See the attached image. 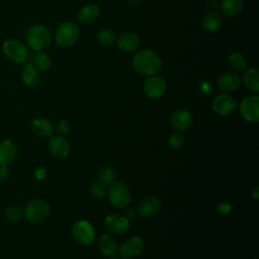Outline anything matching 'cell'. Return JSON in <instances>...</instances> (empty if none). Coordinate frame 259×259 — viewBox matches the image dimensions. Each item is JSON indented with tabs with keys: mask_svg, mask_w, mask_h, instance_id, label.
Returning <instances> with one entry per match:
<instances>
[{
	"mask_svg": "<svg viewBox=\"0 0 259 259\" xmlns=\"http://www.w3.org/2000/svg\"><path fill=\"white\" fill-rule=\"evenodd\" d=\"M132 65L137 73L144 76H153L161 70L162 60L154 51L143 50L134 56Z\"/></svg>",
	"mask_w": 259,
	"mask_h": 259,
	"instance_id": "cell-1",
	"label": "cell"
},
{
	"mask_svg": "<svg viewBox=\"0 0 259 259\" xmlns=\"http://www.w3.org/2000/svg\"><path fill=\"white\" fill-rule=\"evenodd\" d=\"M25 38L30 49L36 52H40L51 44L52 35L50 29L47 26L35 24L27 30Z\"/></svg>",
	"mask_w": 259,
	"mask_h": 259,
	"instance_id": "cell-2",
	"label": "cell"
},
{
	"mask_svg": "<svg viewBox=\"0 0 259 259\" xmlns=\"http://www.w3.org/2000/svg\"><path fill=\"white\" fill-rule=\"evenodd\" d=\"M80 35V28L73 21L61 23L55 32V41L59 47L69 48L76 44Z\"/></svg>",
	"mask_w": 259,
	"mask_h": 259,
	"instance_id": "cell-3",
	"label": "cell"
},
{
	"mask_svg": "<svg viewBox=\"0 0 259 259\" xmlns=\"http://www.w3.org/2000/svg\"><path fill=\"white\" fill-rule=\"evenodd\" d=\"M110 203L116 208L125 207L131 201V190L124 182H115L110 184L107 190Z\"/></svg>",
	"mask_w": 259,
	"mask_h": 259,
	"instance_id": "cell-4",
	"label": "cell"
},
{
	"mask_svg": "<svg viewBox=\"0 0 259 259\" xmlns=\"http://www.w3.org/2000/svg\"><path fill=\"white\" fill-rule=\"evenodd\" d=\"M50 213L49 204L40 199H34L28 202L24 208L25 219L32 224H37L47 219Z\"/></svg>",
	"mask_w": 259,
	"mask_h": 259,
	"instance_id": "cell-5",
	"label": "cell"
},
{
	"mask_svg": "<svg viewBox=\"0 0 259 259\" xmlns=\"http://www.w3.org/2000/svg\"><path fill=\"white\" fill-rule=\"evenodd\" d=\"M4 55L15 63H23L28 58L27 48L23 42L16 38L7 39L2 47Z\"/></svg>",
	"mask_w": 259,
	"mask_h": 259,
	"instance_id": "cell-6",
	"label": "cell"
},
{
	"mask_svg": "<svg viewBox=\"0 0 259 259\" xmlns=\"http://www.w3.org/2000/svg\"><path fill=\"white\" fill-rule=\"evenodd\" d=\"M72 236L78 243L82 245H90L94 242L95 232L88 221L81 220L73 225Z\"/></svg>",
	"mask_w": 259,
	"mask_h": 259,
	"instance_id": "cell-7",
	"label": "cell"
},
{
	"mask_svg": "<svg viewBox=\"0 0 259 259\" xmlns=\"http://www.w3.org/2000/svg\"><path fill=\"white\" fill-rule=\"evenodd\" d=\"M240 113L244 119L251 122L259 120V97L257 95L247 96L240 103Z\"/></svg>",
	"mask_w": 259,
	"mask_h": 259,
	"instance_id": "cell-8",
	"label": "cell"
},
{
	"mask_svg": "<svg viewBox=\"0 0 259 259\" xmlns=\"http://www.w3.org/2000/svg\"><path fill=\"white\" fill-rule=\"evenodd\" d=\"M143 89L148 97L157 99L162 97L165 94L167 85L165 80L162 77L153 75V76H149V78L145 80Z\"/></svg>",
	"mask_w": 259,
	"mask_h": 259,
	"instance_id": "cell-9",
	"label": "cell"
},
{
	"mask_svg": "<svg viewBox=\"0 0 259 259\" xmlns=\"http://www.w3.org/2000/svg\"><path fill=\"white\" fill-rule=\"evenodd\" d=\"M212 109L213 111L221 115V116H227L231 114L237 107L236 100L229 94L224 93L221 95H218L212 100Z\"/></svg>",
	"mask_w": 259,
	"mask_h": 259,
	"instance_id": "cell-10",
	"label": "cell"
},
{
	"mask_svg": "<svg viewBox=\"0 0 259 259\" xmlns=\"http://www.w3.org/2000/svg\"><path fill=\"white\" fill-rule=\"evenodd\" d=\"M144 250V241L140 237H132L118 247V253L122 258H134L139 256Z\"/></svg>",
	"mask_w": 259,
	"mask_h": 259,
	"instance_id": "cell-11",
	"label": "cell"
},
{
	"mask_svg": "<svg viewBox=\"0 0 259 259\" xmlns=\"http://www.w3.org/2000/svg\"><path fill=\"white\" fill-rule=\"evenodd\" d=\"M104 223L107 230L115 235L125 234L130 228V221L119 213L108 214Z\"/></svg>",
	"mask_w": 259,
	"mask_h": 259,
	"instance_id": "cell-12",
	"label": "cell"
},
{
	"mask_svg": "<svg viewBox=\"0 0 259 259\" xmlns=\"http://www.w3.org/2000/svg\"><path fill=\"white\" fill-rule=\"evenodd\" d=\"M218 87L223 92H233L236 91L241 84V78L237 73L225 72L220 75L217 81Z\"/></svg>",
	"mask_w": 259,
	"mask_h": 259,
	"instance_id": "cell-13",
	"label": "cell"
},
{
	"mask_svg": "<svg viewBox=\"0 0 259 259\" xmlns=\"http://www.w3.org/2000/svg\"><path fill=\"white\" fill-rule=\"evenodd\" d=\"M171 124L177 132L186 131L192 124V115L186 109H177L171 115Z\"/></svg>",
	"mask_w": 259,
	"mask_h": 259,
	"instance_id": "cell-14",
	"label": "cell"
},
{
	"mask_svg": "<svg viewBox=\"0 0 259 259\" xmlns=\"http://www.w3.org/2000/svg\"><path fill=\"white\" fill-rule=\"evenodd\" d=\"M49 152L56 158H66L70 151L68 142L61 136L52 138L48 143Z\"/></svg>",
	"mask_w": 259,
	"mask_h": 259,
	"instance_id": "cell-15",
	"label": "cell"
},
{
	"mask_svg": "<svg viewBox=\"0 0 259 259\" xmlns=\"http://www.w3.org/2000/svg\"><path fill=\"white\" fill-rule=\"evenodd\" d=\"M160 200L156 196L145 197L138 206V212L143 218H150L156 214L160 209Z\"/></svg>",
	"mask_w": 259,
	"mask_h": 259,
	"instance_id": "cell-16",
	"label": "cell"
},
{
	"mask_svg": "<svg viewBox=\"0 0 259 259\" xmlns=\"http://www.w3.org/2000/svg\"><path fill=\"white\" fill-rule=\"evenodd\" d=\"M116 45L122 52H134L140 46V37L133 31H125L116 39Z\"/></svg>",
	"mask_w": 259,
	"mask_h": 259,
	"instance_id": "cell-17",
	"label": "cell"
},
{
	"mask_svg": "<svg viewBox=\"0 0 259 259\" xmlns=\"http://www.w3.org/2000/svg\"><path fill=\"white\" fill-rule=\"evenodd\" d=\"M17 156V148L10 140L0 142V165H10Z\"/></svg>",
	"mask_w": 259,
	"mask_h": 259,
	"instance_id": "cell-18",
	"label": "cell"
},
{
	"mask_svg": "<svg viewBox=\"0 0 259 259\" xmlns=\"http://www.w3.org/2000/svg\"><path fill=\"white\" fill-rule=\"evenodd\" d=\"M100 252L107 257H112L118 251V245L114 238L110 235H102L98 241Z\"/></svg>",
	"mask_w": 259,
	"mask_h": 259,
	"instance_id": "cell-19",
	"label": "cell"
},
{
	"mask_svg": "<svg viewBox=\"0 0 259 259\" xmlns=\"http://www.w3.org/2000/svg\"><path fill=\"white\" fill-rule=\"evenodd\" d=\"M32 132L41 138L51 137L53 134V125L50 120L42 117H37L31 122Z\"/></svg>",
	"mask_w": 259,
	"mask_h": 259,
	"instance_id": "cell-20",
	"label": "cell"
},
{
	"mask_svg": "<svg viewBox=\"0 0 259 259\" xmlns=\"http://www.w3.org/2000/svg\"><path fill=\"white\" fill-rule=\"evenodd\" d=\"M21 77H22L23 82L26 85L31 86V87L36 86L39 83V80H40L37 69L31 63H27L22 67Z\"/></svg>",
	"mask_w": 259,
	"mask_h": 259,
	"instance_id": "cell-21",
	"label": "cell"
},
{
	"mask_svg": "<svg viewBox=\"0 0 259 259\" xmlns=\"http://www.w3.org/2000/svg\"><path fill=\"white\" fill-rule=\"evenodd\" d=\"M99 15V8L95 4H87L83 6L78 13V21L83 24L93 22Z\"/></svg>",
	"mask_w": 259,
	"mask_h": 259,
	"instance_id": "cell-22",
	"label": "cell"
},
{
	"mask_svg": "<svg viewBox=\"0 0 259 259\" xmlns=\"http://www.w3.org/2000/svg\"><path fill=\"white\" fill-rule=\"evenodd\" d=\"M243 82L246 88L252 92L259 91V70L254 67L244 71L243 74Z\"/></svg>",
	"mask_w": 259,
	"mask_h": 259,
	"instance_id": "cell-23",
	"label": "cell"
},
{
	"mask_svg": "<svg viewBox=\"0 0 259 259\" xmlns=\"http://www.w3.org/2000/svg\"><path fill=\"white\" fill-rule=\"evenodd\" d=\"M223 23L222 16L218 12H209L205 14V16L202 19V27L206 32H214L217 31Z\"/></svg>",
	"mask_w": 259,
	"mask_h": 259,
	"instance_id": "cell-24",
	"label": "cell"
},
{
	"mask_svg": "<svg viewBox=\"0 0 259 259\" xmlns=\"http://www.w3.org/2000/svg\"><path fill=\"white\" fill-rule=\"evenodd\" d=\"M243 10V0H223L221 11L228 17H235Z\"/></svg>",
	"mask_w": 259,
	"mask_h": 259,
	"instance_id": "cell-25",
	"label": "cell"
},
{
	"mask_svg": "<svg viewBox=\"0 0 259 259\" xmlns=\"http://www.w3.org/2000/svg\"><path fill=\"white\" fill-rule=\"evenodd\" d=\"M33 65L36 69L40 71H47L50 69L52 65V60L51 57L45 53V52H37L33 56Z\"/></svg>",
	"mask_w": 259,
	"mask_h": 259,
	"instance_id": "cell-26",
	"label": "cell"
},
{
	"mask_svg": "<svg viewBox=\"0 0 259 259\" xmlns=\"http://www.w3.org/2000/svg\"><path fill=\"white\" fill-rule=\"evenodd\" d=\"M229 63L233 70L236 72H244L247 68V61L240 53H232L229 57Z\"/></svg>",
	"mask_w": 259,
	"mask_h": 259,
	"instance_id": "cell-27",
	"label": "cell"
},
{
	"mask_svg": "<svg viewBox=\"0 0 259 259\" xmlns=\"http://www.w3.org/2000/svg\"><path fill=\"white\" fill-rule=\"evenodd\" d=\"M97 178H98L99 182H101L107 186V185H110L113 183V181L115 179V172L110 167H104L98 171Z\"/></svg>",
	"mask_w": 259,
	"mask_h": 259,
	"instance_id": "cell-28",
	"label": "cell"
},
{
	"mask_svg": "<svg viewBox=\"0 0 259 259\" xmlns=\"http://www.w3.org/2000/svg\"><path fill=\"white\" fill-rule=\"evenodd\" d=\"M97 40L103 46H111L116 40L115 33L113 30L108 28L101 29L97 34Z\"/></svg>",
	"mask_w": 259,
	"mask_h": 259,
	"instance_id": "cell-29",
	"label": "cell"
},
{
	"mask_svg": "<svg viewBox=\"0 0 259 259\" xmlns=\"http://www.w3.org/2000/svg\"><path fill=\"white\" fill-rule=\"evenodd\" d=\"M184 142H185V138L181 134V132H174L168 138L169 146L175 150L180 149L184 145Z\"/></svg>",
	"mask_w": 259,
	"mask_h": 259,
	"instance_id": "cell-30",
	"label": "cell"
},
{
	"mask_svg": "<svg viewBox=\"0 0 259 259\" xmlns=\"http://www.w3.org/2000/svg\"><path fill=\"white\" fill-rule=\"evenodd\" d=\"M90 193L93 197L101 199L103 198L106 194H107V189H106V185H104L101 182H95L91 185L90 187Z\"/></svg>",
	"mask_w": 259,
	"mask_h": 259,
	"instance_id": "cell-31",
	"label": "cell"
},
{
	"mask_svg": "<svg viewBox=\"0 0 259 259\" xmlns=\"http://www.w3.org/2000/svg\"><path fill=\"white\" fill-rule=\"evenodd\" d=\"M22 210L20 207L16 206V205H12L10 206L7 211H6V218L8 219V221L12 222V223H16L18 222L21 218H22Z\"/></svg>",
	"mask_w": 259,
	"mask_h": 259,
	"instance_id": "cell-32",
	"label": "cell"
},
{
	"mask_svg": "<svg viewBox=\"0 0 259 259\" xmlns=\"http://www.w3.org/2000/svg\"><path fill=\"white\" fill-rule=\"evenodd\" d=\"M70 130H71L70 123L68 120H65V119L60 120L56 125V131L59 134V136H61V137L68 135L70 133Z\"/></svg>",
	"mask_w": 259,
	"mask_h": 259,
	"instance_id": "cell-33",
	"label": "cell"
},
{
	"mask_svg": "<svg viewBox=\"0 0 259 259\" xmlns=\"http://www.w3.org/2000/svg\"><path fill=\"white\" fill-rule=\"evenodd\" d=\"M199 90H200L201 94L207 96V95H209L212 92L211 84L207 80H202L199 83Z\"/></svg>",
	"mask_w": 259,
	"mask_h": 259,
	"instance_id": "cell-34",
	"label": "cell"
},
{
	"mask_svg": "<svg viewBox=\"0 0 259 259\" xmlns=\"http://www.w3.org/2000/svg\"><path fill=\"white\" fill-rule=\"evenodd\" d=\"M218 211L223 214V215H226V214H229L231 211H232V204L230 202H222L218 205Z\"/></svg>",
	"mask_w": 259,
	"mask_h": 259,
	"instance_id": "cell-35",
	"label": "cell"
},
{
	"mask_svg": "<svg viewBox=\"0 0 259 259\" xmlns=\"http://www.w3.org/2000/svg\"><path fill=\"white\" fill-rule=\"evenodd\" d=\"M9 174H10V172H9L7 166H1V169H0V178H1L2 180H5V179H7V178L9 177Z\"/></svg>",
	"mask_w": 259,
	"mask_h": 259,
	"instance_id": "cell-36",
	"label": "cell"
},
{
	"mask_svg": "<svg viewBox=\"0 0 259 259\" xmlns=\"http://www.w3.org/2000/svg\"><path fill=\"white\" fill-rule=\"evenodd\" d=\"M46 169H44V168H38L36 171H35V173H34V175H35V178L36 179H38V180H41V179H44V178H46Z\"/></svg>",
	"mask_w": 259,
	"mask_h": 259,
	"instance_id": "cell-37",
	"label": "cell"
},
{
	"mask_svg": "<svg viewBox=\"0 0 259 259\" xmlns=\"http://www.w3.org/2000/svg\"><path fill=\"white\" fill-rule=\"evenodd\" d=\"M136 215H137L136 210H135V209H133V208H130V209L126 211L125 218H126L128 221H132V220H134V219L136 218Z\"/></svg>",
	"mask_w": 259,
	"mask_h": 259,
	"instance_id": "cell-38",
	"label": "cell"
},
{
	"mask_svg": "<svg viewBox=\"0 0 259 259\" xmlns=\"http://www.w3.org/2000/svg\"><path fill=\"white\" fill-rule=\"evenodd\" d=\"M208 5H209V7H210L211 9H215V7L218 6V3H217V1H215V0H210Z\"/></svg>",
	"mask_w": 259,
	"mask_h": 259,
	"instance_id": "cell-39",
	"label": "cell"
},
{
	"mask_svg": "<svg viewBox=\"0 0 259 259\" xmlns=\"http://www.w3.org/2000/svg\"><path fill=\"white\" fill-rule=\"evenodd\" d=\"M257 191H258V187H256V188L254 189V196H255V198H257V197H258V195H257Z\"/></svg>",
	"mask_w": 259,
	"mask_h": 259,
	"instance_id": "cell-40",
	"label": "cell"
},
{
	"mask_svg": "<svg viewBox=\"0 0 259 259\" xmlns=\"http://www.w3.org/2000/svg\"><path fill=\"white\" fill-rule=\"evenodd\" d=\"M130 3H137L139 0H127Z\"/></svg>",
	"mask_w": 259,
	"mask_h": 259,
	"instance_id": "cell-41",
	"label": "cell"
},
{
	"mask_svg": "<svg viewBox=\"0 0 259 259\" xmlns=\"http://www.w3.org/2000/svg\"><path fill=\"white\" fill-rule=\"evenodd\" d=\"M110 259H120L119 257H114V256H112V257H110Z\"/></svg>",
	"mask_w": 259,
	"mask_h": 259,
	"instance_id": "cell-42",
	"label": "cell"
}]
</instances>
